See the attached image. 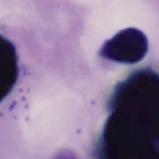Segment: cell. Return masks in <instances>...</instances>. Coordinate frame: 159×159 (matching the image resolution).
<instances>
[{
    "mask_svg": "<svg viewBox=\"0 0 159 159\" xmlns=\"http://www.w3.org/2000/svg\"><path fill=\"white\" fill-rule=\"evenodd\" d=\"M158 78L135 71L115 87L98 145V159H158Z\"/></svg>",
    "mask_w": 159,
    "mask_h": 159,
    "instance_id": "obj_1",
    "label": "cell"
},
{
    "mask_svg": "<svg viewBox=\"0 0 159 159\" xmlns=\"http://www.w3.org/2000/svg\"><path fill=\"white\" fill-rule=\"evenodd\" d=\"M148 42L141 30L130 27L123 29L106 40L100 48L101 57L117 63L134 64L146 55Z\"/></svg>",
    "mask_w": 159,
    "mask_h": 159,
    "instance_id": "obj_2",
    "label": "cell"
},
{
    "mask_svg": "<svg viewBox=\"0 0 159 159\" xmlns=\"http://www.w3.org/2000/svg\"><path fill=\"white\" fill-rule=\"evenodd\" d=\"M18 76V57L16 47L0 34V102L11 92Z\"/></svg>",
    "mask_w": 159,
    "mask_h": 159,
    "instance_id": "obj_3",
    "label": "cell"
},
{
    "mask_svg": "<svg viewBox=\"0 0 159 159\" xmlns=\"http://www.w3.org/2000/svg\"><path fill=\"white\" fill-rule=\"evenodd\" d=\"M53 159H78V158L73 152L68 150H63L57 153Z\"/></svg>",
    "mask_w": 159,
    "mask_h": 159,
    "instance_id": "obj_4",
    "label": "cell"
}]
</instances>
